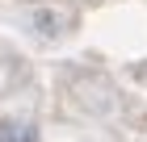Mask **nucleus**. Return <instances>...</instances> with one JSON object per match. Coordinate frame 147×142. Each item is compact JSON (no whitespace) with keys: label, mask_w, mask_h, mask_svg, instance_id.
Instances as JSON below:
<instances>
[{"label":"nucleus","mask_w":147,"mask_h":142,"mask_svg":"<svg viewBox=\"0 0 147 142\" xmlns=\"http://www.w3.org/2000/svg\"><path fill=\"white\" fill-rule=\"evenodd\" d=\"M0 142H38V130L34 125H21V121H4Z\"/></svg>","instance_id":"f257e3e1"}]
</instances>
